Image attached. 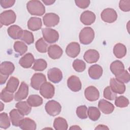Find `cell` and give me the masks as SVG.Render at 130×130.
Segmentation results:
<instances>
[{"instance_id":"cell-34","label":"cell","mask_w":130,"mask_h":130,"mask_svg":"<svg viewBox=\"0 0 130 130\" xmlns=\"http://www.w3.org/2000/svg\"><path fill=\"white\" fill-rule=\"evenodd\" d=\"M14 49L20 55L24 54L27 50V45L23 42L16 41L14 44Z\"/></svg>"},{"instance_id":"cell-30","label":"cell","mask_w":130,"mask_h":130,"mask_svg":"<svg viewBox=\"0 0 130 130\" xmlns=\"http://www.w3.org/2000/svg\"><path fill=\"white\" fill-rule=\"evenodd\" d=\"M53 126L56 130H67L68 128V124L64 118L58 117L54 119Z\"/></svg>"},{"instance_id":"cell-44","label":"cell","mask_w":130,"mask_h":130,"mask_svg":"<svg viewBox=\"0 0 130 130\" xmlns=\"http://www.w3.org/2000/svg\"><path fill=\"white\" fill-rule=\"evenodd\" d=\"M103 95L105 99L112 101L117 96V93L114 92L110 86H107L104 90Z\"/></svg>"},{"instance_id":"cell-35","label":"cell","mask_w":130,"mask_h":130,"mask_svg":"<svg viewBox=\"0 0 130 130\" xmlns=\"http://www.w3.org/2000/svg\"><path fill=\"white\" fill-rule=\"evenodd\" d=\"M47 63L43 59H38L35 60L32 69L36 71H43L46 69Z\"/></svg>"},{"instance_id":"cell-17","label":"cell","mask_w":130,"mask_h":130,"mask_svg":"<svg viewBox=\"0 0 130 130\" xmlns=\"http://www.w3.org/2000/svg\"><path fill=\"white\" fill-rule=\"evenodd\" d=\"M84 59L88 63H93L96 62L100 58L99 52L94 49H89L87 50L84 55Z\"/></svg>"},{"instance_id":"cell-4","label":"cell","mask_w":130,"mask_h":130,"mask_svg":"<svg viewBox=\"0 0 130 130\" xmlns=\"http://www.w3.org/2000/svg\"><path fill=\"white\" fill-rule=\"evenodd\" d=\"M44 39L47 42L52 44L57 42L59 39L58 32L50 28H44L42 30Z\"/></svg>"},{"instance_id":"cell-36","label":"cell","mask_w":130,"mask_h":130,"mask_svg":"<svg viewBox=\"0 0 130 130\" xmlns=\"http://www.w3.org/2000/svg\"><path fill=\"white\" fill-rule=\"evenodd\" d=\"M10 126V120L7 113H1L0 114V127L7 129Z\"/></svg>"},{"instance_id":"cell-7","label":"cell","mask_w":130,"mask_h":130,"mask_svg":"<svg viewBox=\"0 0 130 130\" xmlns=\"http://www.w3.org/2000/svg\"><path fill=\"white\" fill-rule=\"evenodd\" d=\"M46 78L42 73H35L30 80V85L35 90H39L41 86L46 82Z\"/></svg>"},{"instance_id":"cell-18","label":"cell","mask_w":130,"mask_h":130,"mask_svg":"<svg viewBox=\"0 0 130 130\" xmlns=\"http://www.w3.org/2000/svg\"><path fill=\"white\" fill-rule=\"evenodd\" d=\"M99 109L105 114H110L112 113L114 110V105L110 102L102 99L100 100L98 103Z\"/></svg>"},{"instance_id":"cell-24","label":"cell","mask_w":130,"mask_h":130,"mask_svg":"<svg viewBox=\"0 0 130 130\" xmlns=\"http://www.w3.org/2000/svg\"><path fill=\"white\" fill-rule=\"evenodd\" d=\"M19 126L23 130H35L37 124L34 120L29 118H25L22 119Z\"/></svg>"},{"instance_id":"cell-12","label":"cell","mask_w":130,"mask_h":130,"mask_svg":"<svg viewBox=\"0 0 130 130\" xmlns=\"http://www.w3.org/2000/svg\"><path fill=\"white\" fill-rule=\"evenodd\" d=\"M28 94V86L24 82L20 84L18 91L14 95V99L16 101H21L26 99Z\"/></svg>"},{"instance_id":"cell-1","label":"cell","mask_w":130,"mask_h":130,"mask_svg":"<svg viewBox=\"0 0 130 130\" xmlns=\"http://www.w3.org/2000/svg\"><path fill=\"white\" fill-rule=\"evenodd\" d=\"M26 8L28 12L32 15L42 16L45 12V6L38 0L28 1L26 4Z\"/></svg>"},{"instance_id":"cell-21","label":"cell","mask_w":130,"mask_h":130,"mask_svg":"<svg viewBox=\"0 0 130 130\" xmlns=\"http://www.w3.org/2000/svg\"><path fill=\"white\" fill-rule=\"evenodd\" d=\"M103 72L102 67L97 64L91 66L88 70L89 77L94 80H97L100 78L102 76Z\"/></svg>"},{"instance_id":"cell-15","label":"cell","mask_w":130,"mask_h":130,"mask_svg":"<svg viewBox=\"0 0 130 130\" xmlns=\"http://www.w3.org/2000/svg\"><path fill=\"white\" fill-rule=\"evenodd\" d=\"M110 87L111 89L116 93L122 94L125 91L124 84L116 78H111L110 82Z\"/></svg>"},{"instance_id":"cell-37","label":"cell","mask_w":130,"mask_h":130,"mask_svg":"<svg viewBox=\"0 0 130 130\" xmlns=\"http://www.w3.org/2000/svg\"><path fill=\"white\" fill-rule=\"evenodd\" d=\"M20 40L28 45H30L34 42V37L32 33L27 30H23Z\"/></svg>"},{"instance_id":"cell-50","label":"cell","mask_w":130,"mask_h":130,"mask_svg":"<svg viewBox=\"0 0 130 130\" xmlns=\"http://www.w3.org/2000/svg\"><path fill=\"white\" fill-rule=\"evenodd\" d=\"M42 2L46 5H51L55 3V1L53 0H42Z\"/></svg>"},{"instance_id":"cell-13","label":"cell","mask_w":130,"mask_h":130,"mask_svg":"<svg viewBox=\"0 0 130 130\" xmlns=\"http://www.w3.org/2000/svg\"><path fill=\"white\" fill-rule=\"evenodd\" d=\"M84 95L88 101L93 102L98 100L100 96V92L95 87L90 86L85 89Z\"/></svg>"},{"instance_id":"cell-3","label":"cell","mask_w":130,"mask_h":130,"mask_svg":"<svg viewBox=\"0 0 130 130\" xmlns=\"http://www.w3.org/2000/svg\"><path fill=\"white\" fill-rule=\"evenodd\" d=\"M16 19V15L12 10L3 12L0 14V22L2 25L8 26L14 23Z\"/></svg>"},{"instance_id":"cell-27","label":"cell","mask_w":130,"mask_h":130,"mask_svg":"<svg viewBox=\"0 0 130 130\" xmlns=\"http://www.w3.org/2000/svg\"><path fill=\"white\" fill-rule=\"evenodd\" d=\"M15 107L24 116L29 114L31 110V107L27 101H19L16 104Z\"/></svg>"},{"instance_id":"cell-11","label":"cell","mask_w":130,"mask_h":130,"mask_svg":"<svg viewBox=\"0 0 130 130\" xmlns=\"http://www.w3.org/2000/svg\"><path fill=\"white\" fill-rule=\"evenodd\" d=\"M67 85L69 89L74 92H78L82 88V83L80 79L75 75H72L68 79Z\"/></svg>"},{"instance_id":"cell-45","label":"cell","mask_w":130,"mask_h":130,"mask_svg":"<svg viewBox=\"0 0 130 130\" xmlns=\"http://www.w3.org/2000/svg\"><path fill=\"white\" fill-rule=\"evenodd\" d=\"M119 7L120 9L124 12H128L130 11V1L121 0L119 2Z\"/></svg>"},{"instance_id":"cell-40","label":"cell","mask_w":130,"mask_h":130,"mask_svg":"<svg viewBox=\"0 0 130 130\" xmlns=\"http://www.w3.org/2000/svg\"><path fill=\"white\" fill-rule=\"evenodd\" d=\"M13 93L7 90L6 88H4L1 91V99L5 103H9L12 101L14 98Z\"/></svg>"},{"instance_id":"cell-51","label":"cell","mask_w":130,"mask_h":130,"mask_svg":"<svg viewBox=\"0 0 130 130\" xmlns=\"http://www.w3.org/2000/svg\"><path fill=\"white\" fill-rule=\"evenodd\" d=\"M70 129H73V130L81 129V128L80 127H79V126H78V125H73L70 127Z\"/></svg>"},{"instance_id":"cell-39","label":"cell","mask_w":130,"mask_h":130,"mask_svg":"<svg viewBox=\"0 0 130 130\" xmlns=\"http://www.w3.org/2000/svg\"><path fill=\"white\" fill-rule=\"evenodd\" d=\"M73 67L76 72H82L86 69V64L84 61L76 59L73 62Z\"/></svg>"},{"instance_id":"cell-14","label":"cell","mask_w":130,"mask_h":130,"mask_svg":"<svg viewBox=\"0 0 130 130\" xmlns=\"http://www.w3.org/2000/svg\"><path fill=\"white\" fill-rule=\"evenodd\" d=\"M80 52V45L77 42H71L66 47V53L67 55L72 58L77 57Z\"/></svg>"},{"instance_id":"cell-46","label":"cell","mask_w":130,"mask_h":130,"mask_svg":"<svg viewBox=\"0 0 130 130\" xmlns=\"http://www.w3.org/2000/svg\"><path fill=\"white\" fill-rule=\"evenodd\" d=\"M75 3L77 7L81 9L87 8L90 5V1L89 0H76Z\"/></svg>"},{"instance_id":"cell-10","label":"cell","mask_w":130,"mask_h":130,"mask_svg":"<svg viewBox=\"0 0 130 130\" xmlns=\"http://www.w3.org/2000/svg\"><path fill=\"white\" fill-rule=\"evenodd\" d=\"M49 80L54 83H58L62 79V73L60 69L57 68L50 69L47 72Z\"/></svg>"},{"instance_id":"cell-29","label":"cell","mask_w":130,"mask_h":130,"mask_svg":"<svg viewBox=\"0 0 130 130\" xmlns=\"http://www.w3.org/2000/svg\"><path fill=\"white\" fill-rule=\"evenodd\" d=\"M110 68L111 72L116 76L124 70V66L121 61L117 60L111 63Z\"/></svg>"},{"instance_id":"cell-52","label":"cell","mask_w":130,"mask_h":130,"mask_svg":"<svg viewBox=\"0 0 130 130\" xmlns=\"http://www.w3.org/2000/svg\"><path fill=\"white\" fill-rule=\"evenodd\" d=\"M1 111H3V109H4V105H3V103L1 102Z\"/></svg>"},{"instance_id":"cell-49","label":"cell","mask_w":130,"mask_h":130,"mask_svg":"<svg viewBox=\"0 0 130 130\" xmlns=\"http://www.w3.org/2000/svg\"><path fill=\"white\" fill-rule=\"evenodd\" d=\"M95 129H109V128L106 125L99 124L95 128Z\"/></svg>"},{"instance_id":"cell-22","label":"cell","mask_w":130,"mask_h":130,"mask_svg":"<svg viewBox=\"0 0 130 130\" xmlns=\"http://www.w3.org/2000/svg\"><path fill=\"white\" fill-rule=\"evenodd\" d=\"M23 30L17 25H12L10 26L7 29L8 35L12 39H20L22 35Z\"/></svg>"},{"instance_id":"cell-26","label":"cell","mask_w":130,"mask_h":130,"mask_svg":"<svg viewBox=\"0 0 130 130\" xmlns=\"http://www.w3.org/2000/svg\"><path fill=\"white\" fill-rule=\"evenodd\" d=\"M15 70L14 64L10 61H4L1 64L0 73L3 75H10Z\"/></svg>"},{"instance_id":"cell-20","label":"cell","mask_w":130,"mask_h":130,"mask_svg":"<svg viewBox=\"0 0 130 130\" xmlns=\"http://www.w3.org/2000/svg\"><path fill=\"white\" fill-rule=\"evenodd\" d=\"M9 115L12 124L16 127L19 126L21 121L24 118V115L17 109L12 110L10 112Z\"/></svg>"},{"instance_id":"cell-41","label":"cell","mask_w":130,"mask_h":130,"mask_svg":"<svg viewBox=\"0 0 130 130\" xmlns=\"http://www.w3.org/2000/svg\"><path fill=\"white\" fill-rule=\"evenodd\" d=\"M115 105L119 108H124L129 104V100L124 96H119L115 99Z\"/></svg>"},{"instance_id":"cell-32","label":"cell","mask_w":130,"mask_h":130,"mask_svg":"<svg viewBox=\"0 0 130 130\" xmlns=\"http://www.w3.org/2000/svg\"><path fill=\"white\" fill-rule=\"evenodd\" d=\"M19 84V81L17 78L11 77L9 79L5 88L9 91L14 93L17 90Z\"/></svg>"},{"instance_id":"cell-47","label":"cell","mask_w":130,"mask_h":130,"mask_svg":"<svg viewBox=\"0 0 130 130\" xmlns=\"http://www.w3.org/2000/svg\"><path fill=\"white\" fill-rule=\"evenodd\" d=\"M15 3L14 0H1L0 1V4L1 6L4 8L7 9L12 7Z\"/></svg>"},{"instance_id":"cell-25","label":"cell","mask_w":130,"mask_h":130,"mask_svg":"<svg viewBox=\"0 0 130 130\" xmlns=\"http://www.w3.org/2000/svg\"><path fill=\"white\" fill-rule=\"evenodd\" d=\"M42 26V20L38 17H32L27 21V27L32 31H36L40 29Z\"/></svg>"},{"instance_id":"cell-38","label":"cell","mask_w":130,"mask_h":130,"mask_svg":"<svg viewBox=\"0 0 130 130\" xmlns=\"http://www.w3.org/2000/svg\"><path fill=\"white\" fill-rule=\"evenodd\" d=\"M36 49L40 53H45L48 50V44L43 38L39 39L35 44Z\"/></svg>"},{"instance_id":"cell-33","label":"cell","mask_w":130,"mask_h":130,"mask_svg":"<svg viewBox=\"0 0 130 130\" xmlns=\"http://www.w3.org/2000/svg\"><path fill=\"white\" fill-rule=\"evenodd\" d=\"M87 114L89 119L94 121L98 120L101 116L99 109L95 107H89L87 110Z\"/></svg>"},{"instance_id":"cell-42","label":"cell","mask_w":130,"mask_h":130,"mask_svg":"<svg viewBox=\"0 0 130 130\" xmlns=\"http://www.w3.org/2000/svg\"><path fill=\"white\" fill-rule=\"evenodd\" d=\"M87 108L85 105H82L78 107L76 109V114L77 116L82 119L87 118Z\"/></svg>"},{"instance_id":"cell-8","label":"cell","mask_w":130,"mask_h":130,"mask_svg":"<svg viewBox=\"0 0 130 130\" xmlns=\"http://www.w3.org/2000/svg\"><path fill=\"white\" fill-rule=\"evenodd\" d=\"M41 95L45 99H51L53 98L55 93V88L50 82L44 83L40 88Z\"/></svg>"},{"instance_id":"cell-28","label":"cell","mask_w":130,"mask_h":130,"mask_svg":"<svg viewBox=\"0 0 130 130\" xmlns=\"http://www.w3.org/2000/svg\"><path fill=\"white\" fill-rule=\"evenodd\" d=\"M113 52L115 57L118 58H121L126 54V48L123 44L117 43L114 46Z\"/></svg>"},{"instance_id":"cell-19","label":"cell","mask_w":130,"mask_h":130,"mask_svg":"<svg viewBox=\"0 0 130 130\" xmlns=\"http://www.w3.org/2000/svg\"><path fill=\"white\" fill-rule=\"evenodd\" d=\"M47 52L49 56L53 59L59 58L63 53L61 48L57 45H50L48 48Z\"/></svg>"},{"instance_id":"cell-2","label":"cell","mask_w":130,"mask_h":130,"mask_svg":"<svg viewBox=\"0 0 130 130\" xmlns=\"http://www.w3.org/2000/svg\"><path fill=\"white\" fill-rule=\"evenodd\" d=\"M79 41L83 45H88L91 43L94 38V31L90 27H84L80 32Z\"/></svg>"},{"instance_id":"cell-48","label":"cell","mask_w":130,"mask_h":130,"mask_svg":"<svg viewBox=\"0 0 130 130\" xmlns=\"http://www.w3.org/2000/svg\"><path fill=\"white\" fill-rule=\"evenodd\" d=\"M8 77H9V75H3L0 73V84L1 85L4 84L7 81V80L8 79Z\"/></svg>"},{"instance_id":"cell-9","label":"cell","mask_w":130,"mask_h":130,"mask_svg":"<svg viewBox=\"0 0 130 130\" xmlns=\"http://www.w3.org/2000/svg\"><path fill=\"white\" fill-rule=\"evenodd\" d=\"M44 24L47 27H53L57 25L59 22V17L55 13L46 14L43 18Z\"/></svg>"},{"instance_id":"cell-6","label":"cell","mask_w":130,"mask_h":130,"mask_svg":"<svg viewBox=\"0 0 130 130\" xmlns=\"http://www.w3.org/2000/svg\"><path fill=\"white\" fill-rule=\"evenodd\" d=\"M102 20L107 23H113L117 18V14L115 10L112 8H106L104 9L101 14Z\"/></svg>"},{"instance_id":"cell-31","label":"cell","mask_w":130,"mask_h":130,"mask_svg":"<svg viewBox=\"0 0 130 130\" xmlns=\"http://www.w3.org/2000/svg\"><path fill=\"white\" fill-rule=\"evenodd\" d=\"M26 101L31 107H39L41 106L43 102L42 98L37 94H32L29 95Z\"/></svg>"},{"instance_id":"cell-5","label":"cell","mask_w":130,"mask_h":130,"mask_svg":"<svg viewBox=\"0 0 130 130\" xmlns=\"http://www.w3.org/2000/svg\"><path fill=\"white\" fill-rule=\"evenodd\" d=\"M45 109L46 112L51 116H55L58 115L61 111L60 104L54 100L48 101L45 105Z\"/></svg>"},{"instance_id":"cell-23","label":"cell","mask_w":130,"mask_h":130,"mask_svg":"<svg viewBox=\"0 0 130 130\" xmlns=\"http://www.w3.org/2000/svg\"><path fill=\"white\" fill-rule=\"evenodd\" d=\"M34 61L35 58L33 55L30 53H28L19 59V63L24 68H29L31 67Z\"/></svg>"},{"instance_id":"cell-16","label":"cell","mask_w":130,"mask_h":130,"mask_svg":"<svg viewBox=\"0 0 130 130\" xmlns=\"http://www.w3.org/2000/svg\"><path fill=\"white\" fill-rule=\"evenodd\" d=\"M95 15L90 11H84L80 16V21L84 25H89L92 24L95 20Z\"/></svg>"},{"instance_id":"cell-43","label":"cell","mask_w":130,"mask_h":130,"mask_svg":"<svg viewBox=\"0 0 130 130\" xmlns=\"http://www.w3.org/2000/svg\"><path fill=\"white\" fill-rule=\"evenodd\" d=\"M115 78L117 80L123 83H127L130 80L129 74L127 71L125 70H124L122 72H121L117 75L115 76Z\"/></svg>"}]
</instances>
